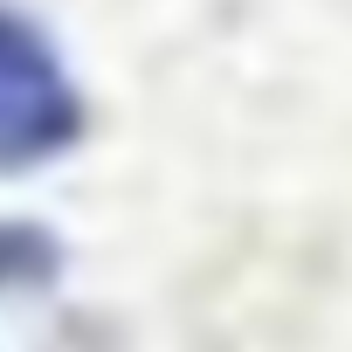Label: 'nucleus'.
I'll return each mask as SVG.
<instances>
[{"instance_id": "obj_1", "label": "nucleus", "mask_w": 352, "mask_h": 352, "mask_svg": "<svg viewBox=\"0 0 352 352\" xmlns=\"http://www.w3.org/2000/svg\"><path fill=\"white\" fill-rule=\"evenodd\" d=\"M83 138V90L42 28L0 8V173L49 166Z\"/></svg>"}]
</instances>
